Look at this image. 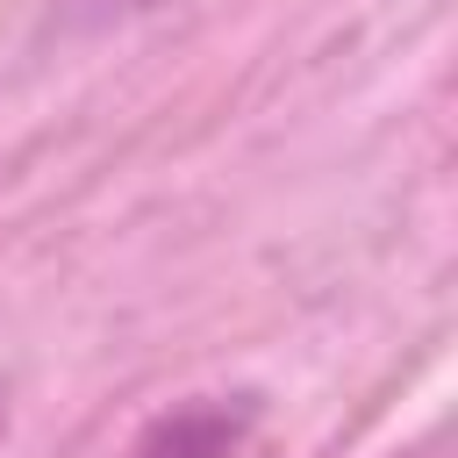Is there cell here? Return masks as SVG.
<instances>
[{
  "label": "cell",
  "mask_w": 458,
  "mask_h": 458,
  "mask_svg": "<svg viewBox=\"0 0 458 458\" xmlns=\"http://www.w3.org/2000/svg\"><path fill=\"white\" fill-rule=\"evenodd\" d=\"M250 437V401H186L157 422L136 429V444L122 458H236Z\"/></svg>",
  "instance_id": "obj_1"
}]
</instances>
